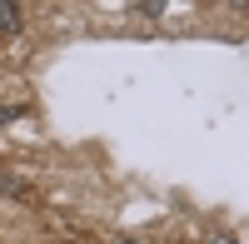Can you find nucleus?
<instances>
[{
  "mask_svg": "<svg viewBox=\"0 0 249 244\" xmlns=\"http://www.w3.org/2000/svg\"><path fill=\"white\" fill-rule=\"evenodd\" d=\"M124 244H140V239H124Z\"/></svg>",
  "mask_w": 249,
  "mask_h": 244,
  "instance_id": "7ed1b4c3",
  "label": "nucleus"
},
{
  "mask_svg": "<svg viewBox=\"0 0 249 244\" xmlns=\"http://www.w3.org/2000/svg\"><path fill=\"white\" fill-rule=\"evenodd\" d=\"M20 30V5L15 0H0V35H15Z\"/></svg>",
  "mask_w": 249,
  "mask_h": 244,
  "instance_id": "f257e3e1",
  "label": "nucleus"
},
{
  "mask_svg": "<svg viewBox=\"0 0 249 244\" xmlns=\"http://www.w3.org/2000/svg\"><path fill=\"white\" fill-rule=\"evenodd\" d=\"M210 244H239V239H234V234H214Z\"/></svg>",
  "mask_w": 249,
  "mask_h": 244,
  "instance_id": "f03ea898",
  "label": "nucleus"
}]
</instances>
